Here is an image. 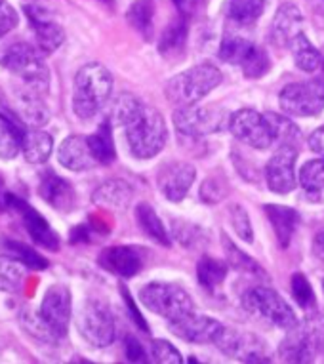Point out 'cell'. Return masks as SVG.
<instances>
[{
    "label": "cell",
    "instance_id": "cell-1",
    "mask_svg": "<svg viewBox=\"0 0 324 364\" xmlns=\"http://www.w3.org/2000/svg\"><path fill=\"white\" fill-rule=\"evenodd\" d=\"M113 92V77L102 63H86L78 69L72 88V111L80 120L94 119Z\"/></svg>",
    "mask_w": 324,
    "mask_h": 364
},
{
    "label": "cell",
    "instance_id": "cell-2",
    "mask_svg": "<svg viewBox=\"0 0 324 364\" xmlns=\"http://www.w3.org/2000/svg\"><path fill=\"white\" fill-rule=\"evenodd\" d=\"M124 134L132 155L141 161L158 155L168 139L166 120L158 111L149 107H145L130 124L124 126Z\"/></svg>",
    "mask_w": 324,
    "mask_h": 364
},
{
    "label": "cell",
    "instance_id": "cell-3",
    "mask_svg": "<svg viewBox=\"0 0 324 364\" xmlns=\"http://www.w3.org/2000/svg\"><path fill=\"white\" fill-rule=\"evenodd\" d=\"M222 71L212 63H200L176 75L166 84V97L176 105H195L222 84Z\"/></svg>",
    "mask_w": 324,
    "mask_h": 364
},
{
    "label": "cell",
    "instance_id": "cell-4",
    "mask_svg": "<svg viewBox=\"0 0 324 364\" xmlns=\"http://www.w3.org/2000/svg\"><path fill=\"white\" fill-rule=\"evenodd\" d=\"M323 347L324 315L313 313L288 330V334L279 347V355L286 363H311Z\"/></svg>",
    "mask_w": 324,
    "mask_h": 364
},
{
    "label": "cell",
    "instance_id": "cell-5",
    "mask_svg": "<svg viewBox=\"0 0 324 364\" xmlns=\"http://www.w3.org/2000/svg\"><path fill=\"white\" fill-rule=\"evenodd\" d=\"M0 61L8 71L21 78L38 94L48 88L50 71L44 63V54L36 46H31L27 42H16L8 46Z\"/></svg>",
    "mask_w": 324,
    "mask_h": 364
},
{
    "label": "cell",
    "instance_id": "cell-6",
    "mask_svg": "<svg viewBox=\"0 0 324 364\" xmlns=\"http://www.w3.org/2000/svg\"><path fill=\"white\" fill-rule=\"evenodd\" d=\"M242 307L252 315L264 318L267 323L275 324L282 330L294 328L298 324V316L281 294L267 287H254L242 296Z\"/></svg>",
    "mask_w": 324,
    "mask_h": 364
},
{
    "label": "cell",
    "instance_id": "cell-7",
    "mask_svg": "<svg viewBox=\"0 0 324 364\" xmlns=\"http://www.w3.org/2000/svg\"><path fill=\"white\" fill-rule=\"evenodd\" d=\"M139 301L156 315L166 321H174L183 315H189L195 309L193 298L187 290L172 282H149L141 288Z\"/></svg>",
    "mask_w": 324,
    "mask_h": 364
},
{
    "label": "cell",
    "instance_id": "cell-8",
    "mask_svg": "<svg viewBox=\"0 0 324 364\" xmlns=\"http://www.w3.org/2000/svg\"><path fill=\"white\" fill-rule=\"evenodd\" d=\"M214 346L225 357L237 358L240 363H271L269 347L259 336L247 330L222 326L214 338Z\"/></svg>",
    "mask_w": 324,
    "mask_h": 364
},
{
    "label": "cell",
    "instance_id": "cell-9",
    "mask_svg": "<svg viewBox=\"0 0 324 364\" xmlns=\"http://www.w3.org/2000/svg\"><path fill=\"white\" fill-rule=\"evenodd\" d=\"M229 130L234 138L254 149H267L276 141L275 130L267 113H258L256 109H239L229 119Z\"/></svg>",
    "mask_w": 324,
    "mask_h": 364
},
{
    "label": "cell",
    "instance_id": "cell-10",
    "mask_svg": "<svg viewBox=\"0 0 324 364\" xmlns=\"http://www.w3.org/2000/svg\"><path fill=\"white\" fill-rule=\"evenodd\" d=\"M77 330L90 346H111L114 340L113 315L102 301L88 299L77 313Z\"/></svg>",
    "mask_w": 324,
    "mask_h": 364
},
{
    "label": "cell",
    "instance_id": "cell-11",
    "mask_svg": "<svg viewBox=\"0 0 324 364\" xmlns=\"http://www.w3.org/2000/svg\"><path fill=\"white\" fill-rule=\"evenodd\" d=\"M281 109L292 117H317L324 111V82L307 80V82L288 84L279 97Z\"/></svg>",
    "mask_w": 324,
    "mask_h": 364
},
{
    "label": "cell",
    "instance_id": "cell-12",
    "mask_svg": "<svg viewBox=\"0 0 324 364\" xmlns=\"http://www.w3.org/2000/svg\"><path fill=\"white\" fill-rule=\"evenodd\" d=\"M71 292L63 284H54L44 294L43 304L38 309V318L55 336V340H61L67 336V328L71 323Z\"/></svg>",
    "mask_w": 324,
    "mask_h": 364
},
{
    "label": "cell",
    "instance_id": "cell-13",
    "mask_svg": "<svg viewBox=\"0 0 324 364\" xmlns=\"http://www.w3.org/2000/svg\"><path fill=\"white\" fill-rule=\"evenodd\" d=\"M296 159L298 149L292 144L281 145L265 166L267 186L276 195H288L296 187Z\"/></svg>",
    "mask_w": 324,
    "mask_h": 364
},
{
    "label": "cell",
    "instance_id": "cell-14",
    "mask_svg": "<svg viewBox=\"0 0 324 364\" xmlns=\"http://www.w3.org/2000/svg\"><path fill=\"white\" fill-rule=\"evenodd\" d=\"M176 130L181 136L200 138L220 130L222 113L212 107H197V105H183L174 113Z\"/></svg>",
    "mask_w": 324,
    "mask_h": 364
},
{
    "label": "cell",
    "instance_id": "cell-15",
    "mask_svg": "<svg viewBox=\"0 0 324 364\" xmlns=\"http://www.w3.org/2000/svg\"><path fill=\"white\" fill-rule=\"evenodd\" d=\"M197 178V170L189 162L172 161L162 164L156 173V186L164 197L172 203H180L191 189L193 181Z\"/></svg>",
    "mask_w": 324,
    "mask_h": 364
},
{
    "label": "cell",
    "instance_id": "cell-16",
    "mask_svg": "<svg viewBox=\"0 0 324 364\" xmlns=\"http://www.w3.org/2000/svg\"><path fill=\"white\" fill-rule=\"evenodd\" d=\"M23 10L27 14V18H29L31 27L35 31L36 48L40 50L44 55L54 54L65 41L63 27L60 23H55L52 19V14L46 8L38 6V4H27Z\"/></svg>",
    "mask_w": 324,
    "mask_h": 364
},
{
    "label": "cell",
    "instance_id": "cell-17",
    "mask_svg": "<svg viewBox=\"0 0 324 364\" xmlns=\"http://www.w3.org/2000/svg\"><path fill=\"white\" fill-rule=\"evenodd\" d=\"M4 204L10 206V208L18 210L19 214H21L25 229L29 231V237L35 240L36 245L52 252L60 250V237H58V233L31 204H27L21 198L14 197V195H4Z\"/></svg>",
    "mask_w": 324,
    "mask_h": 364
},
{
    "label": "cell",
    "instance_id": "cell-18",
    "mask_svg": "<svg viewBox=\"0 0 324 364\" xmlns=\"http://www.w3.org/2000/svg\"><path fill=\"white\" fill-rule=\"evenodd\" d=\"M170 332L189 343H214V338L222 328L216 318L206 315H195V311L180 318L168 321Z\"/></svg>",
    "mask_w": 324,
    "mask_h": 364
},
{
    "label": "cell",
    "instance_id": "cell-19",
    "mask_svg": "<svg viewBox=\"0 0 324 364\" xmlns=\"http://www.w3.org/2000/svg\"><path fill=\"white\" fill-rule=\"evenodd\" d=\"M99 265L109 273L124 277H136L144 267V257L134 246H109L99 254Z\"/></svg>",
    "mask_w": 324,
    "mask_h": 364
},
{
    "label": "cell",
    "instance_id": "cell-20",
    "mask_svg": "<svg viewBox=\"0 0 324 364\" xmlns=\"http://www.w3.org/2000/svg\"><path fill=\"white\" fill-rule=\"evenodd\" d=\"M58 161L61 166H65L67 170H72V172H85L97 164L92 155L88 138L85 136H69L63 139V144L58 149Z\"/></svg>",
    "mask_w": 324,
    "mask_h": 364
},
{
    "label": "cell",
    "instance_id": "cell-21",
    "mask_svg": "<svg viewBox=\"0 0 324 364\" xmlns=\"http://www.w3.org/2000/svg\"><path fill=\"white\" fill-rule=\"evenodd\" d=\"M38 195H40L52 208L60 210V212H69V210L75 208V204H77V193H75L71 183L54 172H46L43 178H40Z\"/></svg>",
    "mask_w": 324,
    "mask_h": 364
},
{
    "label": "cell",
    "instance_id": "cell-22",
    "mask_svg": "<svg viewBox=\"0 0 324 364\" xmlns=\"http://www.w3.org/2000/svg\"><path fill=\"white\" fill-rule=\"evenodd\" d=\"M301 25H303V16L300 8L292 2L282 4L271 23V41L276 46H290V42L301 33Z\"/></svg>",
    "mask_w": 324,
    "mask_h": 364
},
{
    "label": "cell",
    "instance_id": "cell-23",
    "mask_svg": "<svg viewBox=\"0 0 324 364\" xmlns=\"http://www.w3.org/2000/svg\"><path fill=\"white\" fill-rule=\"evenodd\" d=\"M265 214L269 218L275 237L279 240L281 248H288L290 240L294 237L298 223H300V214L294 208L282 206V204H265Z\"/></svg>",
    "mask_w": 324,
    "mask_h": 364
},
{
    "label": "cell",
    "instance_id": "cell-24",
    "mask_svg": "<svg viewBox=\"0 0 324 364\" xmlns=\"http://www.w3.org/2000/svg\"><path fill=\"white\" fill-rule=\"evenodd\" d=\"M132 198L134 189L130 187V183L122 181V179H109V181L97 187L94 195H92V200L97 206H103V208L109 210L128 208V204L132 203Z\"/></svg>",
    "mask_w": 324,
    "mask_h": 364
},
{
    "label": "cell",
    "instance_id": "cell-25",
    "mask_svg": "<svg viewBox=\"0 0 324 364\" xmlns=\"http://www.w3.org/2000/svg\"><path fill=\"white\" fill-rule=\"evenodd\" d=\"M52 149H54V139L48 132L40 128L25 130L21 138V151H23L25 161L31 164H44L52 155Z\"/></svg>",
    "mask_w": 324,
    "mask_h": 364
},
{
    "label": "cell",
    "instance_id": "cell-26",
    "mask_svg": "<svg viewBox=\"0 0 324 364\" xmlns=\"http://www.w3.org/2000/svg\"><path fill=\"white\" fill-rule=\"evenodd\" d=\"M27 128L10 119V114L0 113V159L12 161L21 149V138Z\"/></svg>",
    "mask_w": 324,
    "mask_h": 364
},
{
    "label": "cell",
    "instance_id": "cell-27",
    "mask_svg": "<svg viewBox=\"0 0 324 364\" xmlns=\"http://www.w3.org/2000/svg\"><path fill=\"white\" fill-rule=\"evenodd\" d=\"M185 42H187V23L183 18L174 19L172 23L164 29L161 41H158V52L164 58H178L185 52Z\"/></svg>",
    "mask_w": 324,
    "mask_h": 364
},
{
    "label": "cell",
    "instance_id": "cell-28",
    "mask_svg": "<svg viewBox=\"0 0 324 364\" xmlns=\"http://www.w3.org/2000/svg\"><path fill=\"white\" fill-rule=\"evenodd\" d=\"M136 220H138V225L144 229V233L149 239H153L162 246H170V233L166 231V227H164V223H162V220L151 204L139 203V206L136 208Z\"/></svg>",
    "mask_w": 324,
    "mask_h": 364
},
{
    "label": "cell",
    "instance_id": "cell-29",
    "mask_svg": "<svg viewBox=\"0 0 324 364\" xmlns=\"http://www.w3.org/2000/svg\"><path fill=\"white\" fill-rule=\"evenodd\" d=\"M290 50H292V55H294L296 65L301 71L315 73L323 67V54L313 46L303 33H300L294 41L290 42Z\"/></svg>",
    "mask_w": 324,
    "mask_h": 364
},
{
    "label": "cell",
    "instance_id": "cell-30",
    "mask_svg": "<svg viewBox=\"0 0 324 364\" xmlns=\"http://www.w3.org/2000/svg\"><path fill=\"white\" fill-rule=\"evenodd\" d=\"M92 155L97 161V164H111L117 156L113 141V132H111V120H105L92 136H88Z\"/></svg>",
    "mask_w": 324,
    "mask_h": 364
},
{
    "label": "cell",
    "instance_id": "cell-31",
    "mask_svg": "<svg viewBox=\"0 0 324 364\" xmlns=\"http://www.w3.org/2000/svg\"><path fill=\"white\" fill-rule=\"evenodd\" d=\"M229 265L222 259H216L212 256H202L198 259L197 265V279L198 284L206 290H216L227 277Z\"/></svg>",
    "mask_w": 324,
    "mask_h": 364
},
{
    "label": "cell",
    "instance_id": "cell-32",
    "mask_svg": "<svg viewBox=\"0 0 324 364\" xmlns=\"http://www.w3.org/2000/svg\"><path fill=\"white\" fill-rule=\"evenodd\" d=\"M254 48H256V44L244 38V36L225 35V38L222 41V46H220V60L240 67L248 60V55L252 54Z\"/></svg>",
    "mask_w": 324,
    "mask_h": 364
},
{
    "label": "cell",
    "instance_id": "cell-33",
    "mask_svg": "<svg viewBox=\"0 0 324 364\" xmlns=\"http://www.w3.org/2000/svg\"><path fill=\"white\" fill-rule=\"evenodd\" d=\"M144 109L145 105L139 102L136 96H132V94H120V96L113 102V105H111L109 120H111V124L122 126V128H124V126L130 124Z\"/></svg>",
    "mask_w": 324,
    "mask_h": 364
},
{
    "label": "cell",
    "instance_id": "cell-34",
    "mask_svg": "<svg viewBox=\"0 0 324 364\" xmlns=\"http://www.w3.org/2000/svg\"><path fill=\"white\" fill-rule=\"evenodd\" d=\"M0 248L6 252L8 256L16 257L18 262H21L25 267L35 269V271H43L48 267V259L40 256L38 252H35L29 246H25L23 242L14 239H0Z\"/></svg>",
    "mask_w": 324,
    "mask_h": 364
},
{
    "label": "cell",
    "instance_id": "cell-35",
    "mask_svg": "<svg viewBox=\"0 0 324 364\" xmlns=\"http://www.w3.org/2000/svg\"><path fill=\"white\" fill-rule=\"evenodd\" d=\"M25 279V265L12 256H0V292H16Z\"/></svg>",
    "mask_w": 324,
    "mask_h": 364
},
{
    "label": "cell",
    "instance_id": "cell-36",
    "mask_svg": "<svg viewBox=\"0 0 324 364\" xmlns=\"http://www.w3.org/2000/svg\"><path fill=\"white\" fill-rule=\"evenodd\" d=\"M19 107H21L23 119L27 120L33 128H40V126H44L48 122V107L44 105V102L40 100V96H38V92L23 94V96L19 97Z\"/></svg>",
    "mask_w": 324,
    "mask_h": 364
},
{
    "label": "cell",
    "instance_id": "cell-37",
    "mask_svg": "<svg viewBox=\"0 0 324 364\" xmlns=\"http://www.w3.org/2000/svg\"><path fill=\"white\" fill-rule=\"evenodd\" d=\"M267 0H231L229 4V18L234 23L250 25L264 14Z\"/></svg>",
    "mask_w": 324,
    "mask_h": 364
},
{
    "label": "cell",
    "instance_id": "cell-38",
    "mask_svg": "<svg viewBox=\"0 0 324 364\" xmlns=\"http://www.w3.org/2000/svg\"><path fill=\"white\" fill-rule=\"evenodd\" d=\"M153 16H155V8L151 0H136L126 12L128 23L145 38H149L151 29H153Z\"/></svg>",
    "mask_w": 324,
    "mask_h": 364
},
{
    "label": "cell",
    "instance_id": "cell-39",
    "mask_svg": "<svg viewBox=\"0 0 324 364\" xmlns=\"http://www.w3.org/2000/svg\"><path fill=\"white\" fill-rule=\"evenodd\" d=\"M223 248L227 252L229 265H231V267H234L237 271H240V273H247V275H265L264 269L259 267L252 257L247 256L242 250H239L225 235H223Z\"/></svg>",
    "mask_w": 324,
    "mask_h": 364
},
{
    "label": "cell",
    "instance_id": "cell-40",
    "mask_svg": "<svg viewBox=\"0 0 324 364\" xmlns=\"http://www.w3.org/2000/svg\"><path fill=\"white\" fill-rule=\"evenodd\" d=\"M300 186L307 193H318L324 189V156L303 164L300 170Z\"/></svg>",
    "mask_w": 324,
    "mask_h": 364
},
{
    "label": "cell",
    "instance_id": "cell-41",
    "mask_svg": "<svg viewBox=\"0 0 324 364\" xmlns=\"http://www.w3.org/2000/svg\"><path fill=\"white\" fill-rule=\"evenodd\" d=\"M240 69H242V73H244V77L250 78V80L261 78L265 73L271 69L269 54H267L264 48L256 46L252 54L248 55V60L240 65Z\"/></svg>",
    "mask_w": 324,
    "mask_h": 364
},
{
    "label": "cell",
    "instance_id": "cell-42",
    "mask_svg": "<svg viewBox=\"0 0 324 364\" xmlns=\"http://www.w3.org/2000/svg\"><path fill=\"white\" fill-rule=\"evenodd\" d=\"M290 288H292V296H294L296 304L300 305L301 309H313L317 299H315V292H313L311 282L307 281L303 273H294L292 281H290Z\"/></svg>",
    "mask_w": 324,
    "mask_h": 364
},
{
    "label": "cell",
    "instance_id": "cell-43",
    "mask_svg": "<svg viewBox=\"0 0 324 364\" xmlns=\"http://www.w3.org/2000/svg\"><path fill=\"white\" fill-rule=\"evenodd\" d=\"M229 214H231V225H233L234 233L239 235L240 239L244 242H252L254 240V231L252 223H250V218H248V212L240 204H231L229 208Z\"/></svg>",
    "mask_w": 324,
    "mask_h": 364
},
{
    "label": "cell",
    "instance_id": "cell-44",
    "mask_svg": "<svg viewBox=\"0 0 324 364\" xmlns=\"http://www.w3.org/2000/svg\"><path fill=\"white\" fill-rule=\"evenodd\" d=\"M151 357L158 364H181L183 357L170 341L155 340L151 346Z\"/></svg>",
    "mask_w": 324,
    "mask_h": 364
},
{
    "label": "cell",
    "instance_id": "cell-45",
    "mask_svg": "<svg viewBox=\"0 0 324 364\" xmlns=\"http://www.w3.org/2000/svg\"><path fill=\"white\" fill-rule=\"evenodd\" d=\"M227 197V183L225 179L220 178V176H212L202 183L200 187V198L208 204L220 203L223 198Z\"/></svg>",
    "mask_w": 324,
    "mask_h": 364
},
{
    "label": "cell",
    "instance_id": "cell-46",
    "mask_svg": "<svg viewBox=\"0 0 324 364\" xmlns=\"http://www.w3.org/2000/svg\"><path fill=\"white\" fill-rule=\"evenodd\" d=\"M267 117H269L271 124H273L276 139H281V141H292V139L300 136V130L292 124V120L284 119L282 114L276 113H267Z\"/></svg>",
    "mask_w": 324,
    "mask_h": 364
},
{
    "label": "cell",
    "instance_id": "cell-47",
    "mask_svg": "<svg viewBox=\"0 0 324 364\" xmlns=\"http://www.w3.org/2000/svg\"><path fill=\"white\" fill-rule=\"evenodd\" d=\"M18 12L14 10L6 0H0V38L12 33L18 27Z\"/></svg>",
    "mask_w": 324,
    "mask_h": 364
},
{
    "label": "cell",
    "instance_id": "cell-48",
    "mask_svg": "<svg viewBox=\"0 0 324 364\" xmlns=\"http://www.w3.org/2000/svg\"><path fill=\"white\" fill-rule=\"evenodd\" d=\"M124 351H126L128 360H132V363H147V353H145L144 346L139 343V340H136L134 336H126Z\"/></svg>",
    "mask_w": 324,
    "mask_h": 364
},
{
    "label": "cell",
    "instance_id": "cell-49",
    "mask_svg": "<svg viewBox=\"0 0 324 364\" xmlns=\"http://www.w3.org/2000/svg\"><path fill=\"white\" fill-rule=\"evenodd\" d=\"M122 298L126 299V305H128V311H130V315H132L134 323L138 324L139 328L144 330V332H149V326H147V323H145L144 315L139 313V309L136 307V304H134V299L130 298V294H128L126 288H122Z\"/></svg>",
    "mask_w": 324,
    "mask_h": 364
},
{
    "label": "cell",
    "instance_id": "cell-50",
    "mask_svg": "<svg viewBox=\"0 0 324 364\" xmlns=\"http://www.w3.org/2000/svg\"><path fill=\"white\" fill-rule=\"evenodd\" d=\"M307 141H309L311 151H315V153H318L320 156H324V126H320V128H317V130L313 132Z\"/></svg>",
    "mask_w": 324,
    "mask_h": 364
},
{
    "label": "cell",
    "instance_id": "cell-51",
    "mask_svg": "<svg viewBox=\"0 0 324 364\" xmlns=\"http://www.w3.org/2000/svg\"><path fill=\"white\" fill-rule=\"evenodd\" d=\"M313 254H315L320 262H324V229L315 237V240H313Z\"/></svg>",
    "mask_w": 324,
    "mask_h": 364
},
{
    "label": "cell",
    "instance_id": "cell-52",
    "mask_svg": "<svg viewBox=\"0 0 324 364\" xmlns=\"http://www.w3.org/2000/svg\"><path fill=\"white\" fill-rule=\"evenodd\" d=\"M82 240H88V229L85 225L75 227V231H72L71 242H82Z\"/></svg>",
    "mask_w": 324,
    "mask_h": 364
},
{
    "label": "cell",
    "instance_id": "cell-53",
    "mask_svg": "<svg viewBox=\"0 0 324 364\" xmlns=\"http://www.w3.org/2000/svg\"><path fill=\"white\" fill-rule=\"evenodd\" d=\"M174 2L178 8H183V2H185V0H174Z\"/></svg>",
    "mask_w": 324,
    "mask_h": 364
},
{
    "label": "cell",
    "instance_id": "cell-54",
    "mask_svg": "<svg viewBox=\"0 0 324 364\" xmlns=\"http://www.w3.org/2000/svg\"><path fill=\"white\" fill-rule=\"evenodd\" d=\"M323 290H324V279H323Z\"/></svg>",
    "mask_w": 324,
    "mask_h": 364
}]
</instances>
